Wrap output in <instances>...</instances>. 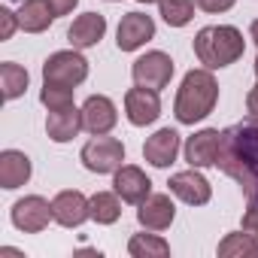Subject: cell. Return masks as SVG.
I'll return each instance as SVG.
<instances>
[{
    "label": "cell",
    "mask_w": 258,
    "mask_h": 258,
    "mask_svg": "<svg viewBox=\"0 0 258 258\" xmlns=\"http://www.w3.org/2000/svg\"><path fill=\"white\" fill-rule=\"evenodd\" d=\"M182 143H179V131H173V127H161V131H155L146 143H143V158L152 164V167H170L179 155Z\"/></svg>",
    "instance_id": "15"
},
{
    "label": "cell",
    "mask_w": 258,
    "mask_h": 258,
    "mask_svg": "<svg viewBox=\"0 0 258 258\" xmlns=\"http://www.w3.org/2000/svg\"><path fill=\"white\" fill-rule=\"evenodd\" d=\"M49 4H52L55 16H67V13H73V10H76L79 0H49Z\"/></svg>",
    "instance_id": "31"
},
{
    "label": "cell",
    "mask_w": 258,
    "mask_h": 258,
    "mask_svg": "<svg viewBox=\"0 0 258 258\" xmlns=\"http://www.w3.org/2000/svg\"><path fill=\"white\" fill-rule=\"evenodd\" d=\"M243 231H249L258 240V207H246V213H243Z\"/></svg>",
    "instance_id": "29"
},
{
    "label": "cell",
    "mask_w": 258,
    "mask_h": 258,
    "mask_svg": "<svg viewBox=\"0 0 258 258\" xmlns=\"http://www.w3.org/2000/svg\"><path fill=\"white\" fill-rule=\"evenodd\" d=\"M34 173V164L25 152L19 149H4L0 152V185H4L7 191H16L22 188Z\"/></svg>",
    "instance_id": "18"
},
{
    "label": "cell",
    "mask_w": 258,
    "mask_h": 258,
    "mask_svg": "<svg viewBox=\"0 0 258 258\" xmlns=\"http://www.w3.org/2000/svg\"><path fill=\"white\" fill-rule=\"evenodd\" d=\"M0 22H4V28H0V40H13V34H16V28H22L19 25V13H13V10H0Z\"/></svg>",
    "instance_id": "27"
},
{
    "label": "cell",
    "mask_w": 258,
    "mask_h": 258,
    "mask_svg": "<svg viewBox=\"0 0 258 258\" xmlns=\"http://www.w3.org/2000/svg\"><path fill=\"white\" fill-rule=\"evenodd\" d=\"M246 112H249V118L252 121H258V82L249 88V94H246Z\"/></svg>",
    "instance_id": "30"
},
{
    "label": "cell",
    "mask_w": 258,
    "mask_h": 258,
    "mask_svg": "<svg viewBox=\"0 0 258 258\" xmlns=\"http://www.w3.org/2000/svg\"><path fill=\"white\" fill-rule=\"evenodd\" d=\"M255 73H258V58H255Z\"/></svg>",
    "instance_id": "36"
},
{
    "label": "cell",
    "mask_w": 258,
    "mask_h": 258,
    "mask_svg": "<svg viewBox=\"0 0 258 258\" xmlns=\"http://www.w3.org/2000/svg\"><path fill=\"white\" fill-rule=\"evenodd\" d=\"M246 40L234 25H207L195 34V55L207 70L231 67L243 58Z\"/></svg>",
    "instance_id": "3"
},
{
    "label": "cell",
    "mask_w": 258,
    "mask_h": 258,
    "mask_svg": "<svg viewBox=\"0 0 258 258\" xmlns=\"http://www.w3.org/2000/svg\"><path fill=\"white\" fill-rule=\"evenodd\" d=\"M246 204H249V207H258V182L246 191Z\"/></svg>",
    "instance_id": "32"
},
{
    "label": "cell",
    "mask_w": 258,
    "mask_h": 258,
    "mask_svg": "<svg viewBox=\"0 0 258 258\" xmlns=\"http://www.w3.org/2000/svg\"><path fill=\"white\" fill-rule=\"evenodd\" d=\"M79 161L85 164V170L91 173H115L124 161V146L115 137L97 134L94 140H88L79 152Z\"/></svg>",
    "instance_id": "5"
},
{
    "label": "cell",
    "mask_w": 258,
    "mask_h": 258,
    "mask_svg": "<svg viewBox=\"0 0 258 258\" xmlns=\"http://www.w3.org/2000/svg\"><path fill=\"white\" fill-rule=\"evenodd\" d=\"M106 4H121V0H106Z\"/></svg>",
    "instance_id": "35"
},
{
    "label": "cell",
    "mask_w": 258,
    "mask_h": 258,
    "mask_svg": "<svg viewBox=\"0 0 258 258\" xmlns=\"http://www.w3.org/2000/svg\"><path fill=\"white\" fill-rule=\"evenodd\" d=\"M13 225L25 234H40L49 228V222H55V213H52V204L40 195H25L22 201L13 204V213H10Z\"/></svg>",
    "instance_id": "7"
},
{
    "label": "cell",
    "mask_w": 258,
    "mask_h": 258,
    "mask_svg": "<svg viewBox=\"0 0 258 258\" xmlns=\"http://www.w3.org/2000/svg\"><path fill=\"white\" fill-rule=\"evenodd\" d=\"M195 4H198L204 13H213V16H216V13H228L237 0H195Z\"/></svg>",
    "instance_id": "28"
},
{
    "label": "cell",
    "mask_w": 258,
    "mask_h": 258,
    "mask_svg": "<svg viewBox=\"0 0 258 258\" xmlns=\"http://www.w3.org/2000/svg\"><path fill=\"white\" fill-rule=\"evenodd\" d=\"M112 191L124 201V204H143L152 195V179L137 167V164H121L112 173Z\"/></svg>",
    "instance_id": "11"
},
{
    "label": "cell",
    "mask_w": 258,
    "mask_h": 258,
    "mask_svg": "<svg viewBox=\"0 0 258 258\" xmlns=\"http://www.w3.org/2000/svg\"><path fill=\"white\" fill-rule=\"evenodd\" d=\"M152 37H155V22H152V16H146V13H127V16H121V22H118L115 46H118V52H137V49L146 46Z\"/></svg>",
    "instance_id": "10"
},
{
    "label": "cell",
    "mask_w": 258,
    "mask_h": 258,
    "mask_svg": "<svg viewBox=\"0 0 258 258\" xmlns=\"http://www.w3.org/2000/svg\"><path fill=\"white\" fill-rule=\"evenodd\" d=\"M173 58L167 55V52H146V55H140L134 64H131V79H134V85H143V88H155V91H161V88H167L170 85V79H173Z\"/></svg>",
    "instance_id": "6"
},
{
    "label": "cell",
    "mask_w": 258,
    "mask_h": 258,
    "mask_svg": "<svg viewBox=\"0 0 258 258\" xmlns=\"http://www.w3.org/2000/svg\"><path fill=\"white\" fill-rule=\"evenodd\" d=\"M176 219V207L170 201V195H149L140 210H137V222L146 231H167Z\"/></svg>",
    "instance_id": "16"
},
{
    "label": "cell",
    "mask_w": 258,
    "mask_h": 258,
    "mask_svg": "<svg viewBox=\"0 0 258 258\" xmlns=\"http://www.w3.org/2000/svg\"><path fill=\"white\" fill-rule=\"evenodd\" d=\"M219 255L222 258H255L258 255V240L249 231L225 234V240L219 243Z\"/></svg>",
    "instance_id": "22"
},
{
    "label": "cell",
    "mask_w": 258,
    "mask_h": 258,
    "mask_svg": "<svg viewBox=\"0 0 258 258\" xmlns=\"http://www.w3.org/2000/svg\"><path fill=\"white\" fill-rule=\"evenodd\" d=\"M216 103H219V82L213 70L198 67L182 76V85L173 100V115L179 124H198L216 109Z\"/></svg>",
    "instance_id": "2"
},
{
    "label": "cell",
    "mask_w": 258,
    "mask_h": 258,
    "mask_svg": "<svg viewBox=\"0 0 258 258\" xmlns=\"http://www.w3.org/2000/svg\"><path fill=\"white\" fill-rule=\"evenodd\" d=\"M58 16L49 0H22V7H19V25L25 34H43V31H49V25Z\"/></svg>",
    "instance_id": "20"
},
{
    "label": "cell",
    "mask_w": 258,
    "mask_h": 258,
    "mask_svg": "<svg viewBox=\"0 0 258 258\" xmlns=\"http://www.w3.org/2000/svg\"><path fill=\"white\" fill-rule=\"evenodd\" d=\"M28 82H31V76H28V70L22 64H16V61L0 64V88H4V100L22 97L28 91Z\"/></svg>",
    "instance_id": "21"
},
{
    "label": "cell",
    "mask_w": 258,
    "mask_h": 258,
    "mask_svg": "<svg viewBox=\"0 0 258 258\" xmlns=\"http://www.w3.org/2000/svg\"><path fill=\"white\" fill-rule=\"evenodd\" d=\"M121 216V198L115 191H97L91 195V219L97 225H115Z\"/></svg>",
    "instance_id": "23"
},
{
    "label": "cell",
    "mask_w": 258,
    "mask_h": 258,
    "mask_svg": "<svg viewBox=\"0 0 258 258\" xmlns=\"http://www.w3.org/2000/svg\"><path fill=\"white\" fill-rule=\"evenodd\" d=\"M52 213L61 228H79L85 219H91V198L76 188H64L52 198Z\"/></svg>",
    "instance_id": "12"
},
{
    "label": "cell",
    "mask_w": 258,
    "mask_h": 258,
    "mask_svg": "<svg viewBox=\"0 0 258 258\" xmlns=\"http://www.w3.org/2000/svg\"><path fill=\"white\" fill-rule=\"evenodd\" d=\"M124 115L134 127H146L152 121H158L161 115V100H158V91L155 88H143V85H134L124 91Z\"/></svg>",
    "instance_id": "9"
},
{
    "label": "cell",
    "mask_w": 258,
    "mask_h": 258,
    "mask_svg": "<svg viewBox=\"0 0 258 258\" xmlns=\"http://www.w3.org/2000/svg\"><path fill=\"white\" fill-rule=\"evenodd\" d=\"M127 252L134 258H167L170 255V243L161 240L158 234H134L127 240Z\"/></svg>",
    "instance_id": "24"
},
{
    "label": "cell",
    "mask_w": 258,
    "mask_h": 258,
    "mask_svg": "<svg viewBox=\"0 0 258 258\" xmlns=\"http://www.w3.org/2000/svg\"><path fill=\"white\" fill-rule=\"evenodd\" d=\"M249 37H252V40H255V46H258V19L249 25Z\"/></svg>",
    "instance_id": "33"
},
{
    "label": "cell",
    "mask_w": 258,
    "mask_h": 258,
    "mask_svg": "<svg viewBox=\"0 0 258 258\" xmlns=\"http://www.w3.org/2000/svg\"><path fill=\"white\" fill-rule=\"evenodd\" d=\"M170 195H176L182 204H188V207H204V204H210V198H213V185H210V179L201 173V167H188V170H179V173H173L170 176Z\"/></svg>",
    "instance_id": "8"
},
{
    "label": "cell",
    "mask_w": 258,
    "mask_h": 258,
    "mask_svg": "<svg viewBox=\"0 0 258 258\" xmlns=\"http://www.w3.org/2000/svg\"><path fill=\"white\" fill-rule=\"evenodd\" d=\"M85 79H88V61L82 58L79 49H61V52H52L43 61V82L76 88Z\"/></svg>",
    "instance_id": "4"
},
{
    "label": "cell",
    "mask_w": 258,
    "mask_h": 258,
    "mask_svg": "<svg viewBox=\"0 0 258 258\" xmlns=\"http://www.w3.org/2000/svg\"><path fill=\"white\" fill-rule=\"evenodd\" d=\"M73 91L70 85H55V82H43V91H40V103L52 112V109H67L73 106Z\"/></svg>",
    "instance_id": "26"
},
{
    "label": "cell",
    "mask_w": 258,
    "mask_h": 258,
    "mask_svg": "<svg viewBox=\"0 0 258 258\" xmlns=\"http://www.w3.org/2000/svg\"><path fill=\"white\" fill-rule=\"evenodd\" d=\"M118 121V109L115 103L106 97V94H91L85 103H82V127L88 134H109Z\"/></svg>",
    "instance_id": "14"
},
{
    "label": "cell",
    "mask_w": 258,
    "mask_h": 258,
    "mask_svg": "<svg viewBox=\"0 0 258 258\" xmlns=\"http://www.w3.org/2000/svg\"><path fill=\"white\" fill-rule=\"evenodd\" d=\"M79 131H82V109H76V103L67 109H52L46 118V134L55 143H70Z\"/></svg>",
    "instance_id": "19"
},
{
    "label": "cell",
    "mask_w": 258,
    "mask_h": 258,
    "mask_svg": "<svg viewBox=\"0 0 258 258\" xmlns=\"http://www.w3.org/2000/svg\"><path fill=\"white\" fill-rule=\"evenodd\" d=\"M219 146H222V131L219 127H204V131H198L185 140L182 155H185L188 167H213L219 158Z\"/></svg>",
    "instance_id": "13"
},
{
    "label": "cell",
    "mask_w": 258,
    "mask_h": 258,
    "mask_svg": "<svg viewBox=\"0 0 258 258\" xmlns=\"http://www.w3.org/2000/svg\"><path fill=\"white\" fill-rule=\"evenodd\" d=\"M137 4H146L149 7V4H161V0H137Z\"/></svg>",
    "instance_id": "34"
},
{
    "label": "cell",
    "mask_w": 258,
    "mask_h": 258,
    "mask_svg": "<svg viewBox=\"0 0 258 258\" xmlns=\"http://www.w3.org/2000/svg\"><path fill=\"white\" fill-rule=\"evenodd\" d=\"M161 19L170 25V28H185L191 19H195V0H161Z\"/></svg>",
    "instance_id": "25"
},
{
    "label": "cell",
    "mask_w": 258,
    "mask_h": 258,
    "mask_svg": "<svg viewBox=\"0 0 258 258\" xmlns=\"http://www.w3.org/2000/svg\"><path fill=\"white\" fill-rule=\"evenodd\" d=\"M216 167H222L243 195L258 182V121H237L222 131Z\"/></svg>",
    "instance_id": "1"
},
{
    "label": "cell",
    "mask_w": 258,
    "mask_h": 258,
    "mask_svg": "<svg viewBox=\"0 0 258 258\" xmlns=\"http://www.w3.org/2000/svg\"><path fill=\"white\" fill-rule=\"evenodd\" d=\"M103 34H106V19H103L100 13H82V16H76L73 25L67 28V40H70V46L79 49V52L97 46V43L103 40Z\"/></svg>",
    "instance_id": "17"
}]
</instances>
